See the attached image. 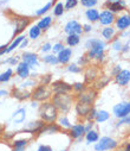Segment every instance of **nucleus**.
Returning a JSON list of instances; mask_svg holds the SVG:
<instances>
[{
    "label": "nucleus",
    "mask_w": 130,
    "mask_h": 151,
    "mask_svg": "<svg viewBox=\"0 0 130 151\" xmlns=\"http://www.w3.org/2000/svg\"><path fill=\"white\" fill-rule=\"evenodd\" d=\"M114 112L115 114L119 118H125L129 113H130V102L126 104V102H122V104H118L117 106L114 107Z\"/></svg>",
    "instance_id": "6"
},
{
    "label": "nucleus",
    "mask_w": 130,
    "mask_h": 151,
    "mask_svg": "<svg viewBox=\"0 0 130 151\" xmlns=\"http://www.w3.org/2000/svg\"><path fill=\"white\" fill-rule=\"evenodd\" d=\"M82 1H83V3H84V1H86V0H82Z\"/></svg>",
    "instance_id": "54"
},
{
    "label": "nucleus",
    "mask_w": 130,
    "mask_h": 151,
    "mask_svg": "<svg viewBox=\"0 0 130 151\" xmlns=\"http://www.w3.org/2000/svg\"><path fill=\"white\" fill-rule=\"evenodd\" d=\"M95 99H96V92L92 89H83L79 93V101L92 104Z\"/></svg>",
    "instance_id": "7"
},
{
    "label": "nucleus",
    "mask_w": 130,
    "mask_h": 151,
    "mask_svg": "<svg viewBox=\"0 0 130 151\" xmlns=\"http://www.w3.org/2000/svg\"><path fill=\"white\" fill-rule=\"evenodd\" d=\"M69 70L72 71V73H79V71H80V68H78L76 64H71V65L69 67Z\"/></svg>",
    "instance_id": "40"
},
{
    "label": "nucleus",
    "mask_w": 130,
    "mask_h": 151,
    "mask_svg": "<svg viewBox=\"0 0 130 151\" xmlns=\"http://www.w3.org/2000/svg\"><path fill=\"white\" fill-rule=\"evenodd\" d=\"M86 48H90L89 56L90 57H96L98 60L103 58V49H104V43L99 40H91L86 44Z\"/></svg>",
    "instance_id": "3"
},
{
    "label": "nucleus",
    "mask_w": 130,
    "mask_h": 151,
    "mask_svg": "<svg viewBox=\"0 0 130 151\" xmlns=\"http://www.w3.org/2000/svg\"><path fill=\"white\" fill-rule=\"evenodd\" d=\"M63 151H65V150H63Z\"/></svg>",
    "instance_id": "55"
},
{
    "label": "nucleus",
    "mask_w": 130,
    "mask_h": 151,
    "mask_svg": "<svg viewBox=\"0 0 130 151\" xmlns=\"http://www.w3.org/2000/svg\"><path fill=\"white\" fill-rule=\"evenodd\" d=\"M97 76V70L95 68H89L85 73V81L86 82H91L96 79Z\"/></svg>",
    "instance_id": "19"
},
{
    "label": "nucleus",
    "mask_w": 130,
    "mask_h": 151,
    "mask_svg": "<svg viewBox=\"0 0 130 151\" xmlns=\"http://www.w3.org/2000/svg\"><path fill=\"white\" fill-rule=\"evenodd\" d=\"M64 7H65V6H63V4H62V3L57 4V5H56V7H55V11H53L55 16H57V17L62 16V14H63V12H64Z\"/></svg>",
    "instance_id": "32"
},
{
    "label": "nucleus",
    "mask_w": 130,
    "mask_h": 151,
    "mask_svg": "<svg viewBox=\"0 0 130 151\" xmlns=\"http://www.w3.org/2000/svg\"><path fill=\"white\" fill-rule=\"evenodd\" d=\"M23 62H25L26 64H28V67H33L37 65V55L32 54V52H25L23 55Z\"/></svg>",
    "instance_id": "13"
},
{
    "label": "nucleus",
    "mask_w": 130,
    "mask_h": 151,
    "mask_svg": "<svg viewBox=\"0 0 130 151\" xmlns=\"http://www.w3.org/2000/svg\"><path fill=\"white\" fill-rule=\"evenodd\" d=\"M53 105L57 107V109H60L62 112L66 113L72 105V96L67 93L56 94L53 96Z\"/></svg>",
    "instance_id": "1"
},
{
    "label": "nucleus",
    "mask_w": 130,
    "mask_h": 151,
    "mask_svg": "<svg viewBox=\"0 0 130 151\" xmlns=\"http://www.w3.org/2000/svg\"><path fill=\"white\" fill-rule=\"evenodd\" d=\"M51 22H52L51 17H45V18H43V19L38 23V27H39L40 30H46V29L51 25Z\"/></svg>",
    "instance_id": "22"
},
{
    "label": "nucleus",
    "mask_w": 130,
    "mask_h": 151,
    "mask_svg": "<svg viewBox=\"0 0 130 151\" xmlns=\"http://www.w3.org/2000/svg\"><path fill=\"white\" fill-rule=\"evenodd\" d=\"M50 7H51V3H49V4H46V5H45L44 7H43L41 10H39V11H37V12H36V14H37V16H41V14H44L45 12H48V11H49V9H50Z\"/></svg>",
    "instance_id": "34"
},
{
    "label": "nucleus",
    "mask_w": 130,
    "mask_h": 151,
    "mask_svg": "<svg viewBox=\"0 0 130 151\" xmlns=\"http://www.w3.org/2000/svg\"><path fill=\"white\" fill-rule=\"evenodd\" d=\"M73 89H75V91H78V92H79V91H83V89H84V85H83V83H76V85L73 86Z\"/></svg>",
    "instance_id": "43"
},
{
    "label": "nucleus",
    "mask_w": 130,
    "mask_h": 151,
    "mask_svg": "<svg viewBox=\"0 0 130 151\" xmlns=\"http://www.w3.org/2000/svg\"><path fill=\"white\" fill-rule=\"evenodd\" d=\"M26 144H27V140H26V139H21V140H16V142L13 143L14 147H24V146H25Z\"/></svg>",
    "instance_id": "36"
},
{
    "label": "nucleus",
    "mask_w": 130,
    "mask_h": 151,
    "mask_svg": "<svg viewBox=\"0 0 130 151\" xmlns=\"http://www.w3.org/2000/svg\"><path fill=\"white\" fill-rule=\"evenodd\" d=\"M108 82H109V79H108V78H105L104 81H101V80H99V81L96 83V88H102V87H104Z\"/></svg>",
    "instance_id": "38"
},
{
    "label": "nucleus",
    "mask_w": 130,
    "mask_h": 151,
    "mask_svg": "<svg viewBox=\"0 0 130 151\" xmlns=\"http://www.w3.org/2000/svg\"><path fill=\"white\" fill-rule=\"evenodd\" d=\"M130 81V71L129 70H122L116 75V82L119 86H125Z\"/></svg>",
    "instance_id": "11"
},
{
    "label": "nucleus",
    "mask_w": 130,
    "mask_h": 151,
    "mask_svg": "<svg viewBox=\"0 0 130 151\" xmlns=\"http://www.w3.org/2000/svg\"><path fill=\"white\" fill-rule=\"evenodd\" d=\"M44 61H45L46 63H50V64H56L57 62H59V61H58V57H56V56H53V55L45 56V57H44Z\"/></svg>",
    "instance_id": "33"
},
{
    "label": "nucleus",
    "mask_w": 130,
    "mask_h": 151,
    "mask_svg": "<svg viewBox=\"0 0 130 151\" xmlns=\"http://www.w3.org/2000/svg\"><path fill=\"white\" fill-rule=\"evenodd\" d=\"M33 99L34 100H38V101H41V100H45L50 96V91L48 89V87L45 85H43V86H39L32 94Z\"/></svg>",
    "instance_id": "5"
},
{
    "label": "nucleus",
    "mask_w": 130,
    "mask_h": 151,
    "mask_svg": "<svg viewBox=\"0 0 130 151\" xmlns=\"http://www.w3.org/2000/svg\"><path fill=\"white\" fill-rule=\"evenodd\" d=\"M39 35H40V29L38 27V25L37 26H32L31 30H30V37L31 38L32 40H37L39 37Z\"/></svg>",
    "instance_id": "29"
},
{
    "label": "nucleus",
    "mask_w": 130,
    "mask_h": 151,
    "mask_svg": "<svg viewBox=\"0 0 130 151\" xmlns=\"http://www.w3.org/2000/svg\"><path fill=\"white\" fill-rule=\"evenodd\" d=\"M24 40H25V37H24V36H19L18 38H16V40L12 42V44H11L10 47H7V52L12 51V50H13L16 47H18V45H19V44H20V43L24 41Z\"/></svg>",
    "instance_id": "26"
},
{
    "label": "nucleus",
    "mask_w": 130,
    "mask_h": 151,
    "mask_svg": "<svg viewBox=\"0 0 130 151\" xmlns=\"http://www.w3.org/2000/svg\"><path fill=\"white\" fill-rule=\"evenodd\" d=\"M13 95H14L16 98H18V99H26V98L30 96V92L24 91V87H21V88L14 89V91H13Z\"/></svg>",
    "instance_id": "21"
},
{
    "label": "nucleus",
    "mask_w": 130,
    "mask_h": 151,
    "mask_svg": "<svg viewBox=\"0 0 130 151\" xmlns=\"http://www.w3.org/2000/svg\"><path fill=\"white\" fill-rule=\"evenodd\" d=\"M102 35H103L104 38L110 40V38H112V36L115 35V30H114L112 27H105V29L102 31Z\"/></svg>",
    "instance_id": "27"
},
{
    "label": "nucleus",
    "mask_w": 130,
    "mask_h": 151,
    "mask_svg": "<svg viewBox=\"0 0 130 151\" xmlns=\"http://www.w3.org/2000/svg\"><path fill=\"white\" fill-rule=\"evenodd\" d=\"M51 49V44L50 43H45L44 45H43V48H41V51L43 52H46V51H49Z\"/></svg>",
    "instance_id": "42"
},
{
    "label": "nucleus",
    "mask_w": 130,
    "mask_h": 151,
    "mask_svg": "<svg viewBox=\"0 0 130 151\" xmlns=\"http://www.w3.org/2000/svg\"><path fill=\"white\" fill-rule=\"evenodd\" d=\"M86 140H88L89 143L97 142L98 140V133L96 131H89L88 133H86Z\"/></svg>",
    "instance_id": "28"
},
{
    "label": "nucleus",
    "mask_w": 130,
    "mask_h": 151,
    "mask_svg": "<svg viewBox=\"0 0 130 151\" xmlns=\"http://www.w3.org/2000/svg\"><path fill=\"white\" fill-rule=\"evenodd\" d=\"M108 118H109V113L107 111H99L96 113V120L98 123H103V122L108 120Z\"/></svg>",
    "instance_id": "25"
},
{
    "label": "nucleus",
    "mask_w": 130,
    "mask_h": 151,
    "mask_svg": "<svg viewBox=\"0 0 130 151\" xmlns=\"http://www.w3.org/2000/svg\"><path fill=\"white\" fill-rule=\"evenodd\" d=\"M9 62H11V63H17V58H12V60H9Z\"/></svg>",
    "instance_id": "50"
},
{
    "label": "nucleus",
    "mask_w": 130,
    "mask_h": 151,
    "mask_svg": "<svg viewBox=\"0 0 130 151\" xmlns=\"http://www.w3.org/2000/svg\"><path fill=\"white\" fill-rule=\"evenodd\" d=\"M77 6V0H66V4H65V9L71 10L72 7Z\"/></svg>",
    "instance_id": "35"
},
{
    "label": "nucleus",
    "mask_w": 130,
    "mask_h": 151,
    "mask_svg": "<svg viewBox=\"0 0 130 151\" xmlns=\"http://www.w3.org/2000/svg\"><path fill=\"white\" fill-rule=\"evenodd\" d=\"M99 20H101V24L103 25H109L114 22V14L110 12V11H104L99 14Z\"/></svg>",
    "instance_id": "14"
},
{
    "label": "nucleus",
    "mask_w": 130,
    "mask_h": 151,
    "mask_svg": "<svg viewBox=\"0 0 130 151\" xmlns=\"http://www.w3.org/2000/svg\"><path fill=\"white\" fill-rule=\"evenodd\" d=\"M23 150H24L23 147H14V150H13V151H23Z\"/></svg>",
    "instance_id": "51"
},
{
    "label": "nucleus",
    "mask_w": 130,
    "mask_h": 151,
    "mask_svg": "<svg viewBox=\"0 0 130 151\" xmlns=\"http://www.w3.org/2000/svg\"><path fill=\"white\" fill-rule=\"evenodd\" d=\"M4 94H7V92L6 91H1V92H0V95H4Z\"/></svg>",
    "instance_id": "52"
},
{
    "label": "nucleus",
    "mask_w": 130,
    "mask_h": 151,
    "mask_svg": "<svg viewBox=\"0 0 130 151\" xmlns=\"http://www.w3.org/2000/svg\"><path fill=\"white\" fill-rule=\"evenodd\" d=\"M63 44H60V43H58V44H56L55 47H53V52H60L62 50H63Z\"/></svg>",
    "instance_id": "39"
},
{
    "label": "nucleus",
    "mask_w": 130,
    "mask_h": 151,
    "mask_svg": "<svg viewBox=\"0 0 130 151\" xmlns=\"http://www.w3.org/2000/svg\"><path fill=\"white\" fill-rule=\"evenodd\" d=\"M12 76V69H7L5 73H3L1 75H0V82H6L11 79Z\"/></svg>",
    "instance_id": "30"
},
{
    "label": "nucleus",
    "mask_w": 130,
    "mask_h": 151,
    "mask_svg": "<svg viewBox=\"0 0 130 151\" xmlns=\"http://www.w3.org/2000/svg\"><path fill=\"white\" fill-rule=\"evenodd\" d=\"M85 129L83 125H75L71 127V137L72 138H79L83 136Z\"/></svg>",
    "instance_id": "17"
},
{
    "label": "nucleus",
    "mask_w": 130,
    "mask_h": 151,
    "mask_svg": "<svg viewBox=\"0 0 130 151\" xmlns=\"http://www.w3.org/2000/svg\"><path fill=\"white\" fill-rule=\"evenodd\" d=\"M108 6H109V10H111L114 12H118V11H122L123 10L124 3L122 1V0H119V1H110Z\"/></svg>",
    "instance_id": "18"
},
{
    "label": "nucleus",
    "mask_w": 130,
    "mask_h": 151,
    "mask_svg": "<svg viewBox=\"0 0 130 151\" xmlns=\"http://www.w3.org/2000/svg\"><path fill=\"white\" fill-rule=\"evenodd\" d=\"M86 17L90 22H96L99 19V13L96 10H88L86 11Z\"/></svg>",
    "instance_id": "24"
},
{
    "label": "nucleus",
    "mask_w": 130,
    "mask_h": 151,
    "mask_svg": "<svg viewBox=\"0 0 130 151\" xmlns=\"http://www.w3.org/2000/svg\"><path fill=\"white\" fill-rule=\"evenodd\" d=\"M122 124H130V117L124 118L123 120H121L119 123H117V125H122Z\"/></svg>",
    "instance_id": "45"
},
{
    "label": "nucleus",
    "mask_w": 130,
    "mask_h": 151,
    "mask_svg": "<svg viewBox=\"0 0 130 151\" xmlns=\"http://www.w3.org/2000/svg\"><path fill=\"white\" fill-rule=\"evenodd\" d=\"M117 146V142L109 138V137H103L101 138V140L96 144L95 149L97 151H107V150H111V149H115Z\"/></svg>",
    "instance_id": "4"
},
{
    "label": "nucleus",
    "mask_w": 130,
    "mask_h": 151,
    "mask_svg": "<svg viewBox=\"0 0 130 151\" xmlns=\"http://www.w3.org/2000/svg\"><path fill=\"white\" fill-rule=\"evenodd\" d=\"M59 131V126H57L56 124H50L48 126H44L40 131L39 133H53V132H57Z\"/></svg>",
    "instance_id": "20"
},
{
    "label": "nucleus",
    "mask_w": 130,
    "mask_h": 151,
    "mask_svg": "<svg viewBox=\"0 0 130 151\" xmlns=\"http://www.w3.org/2000/svg\"><path fill=\"white\" fill-rule=\"evenodd\" d=\"M92 107H91V104L89 102H84V101H79L77 105H76V111L79 116H88L89 113L91 112Z\"/></svg>",
    "instance_id": "9"
},
{
    "label": "nucleus",
    "mask_w": 130,
    "mask_h": 151,
    "mask_svg": "<svg viewBox=\"0 0 130 151\" xmlns=\"http://www.w3.org/2000/svg\"><path fill=\"white\" fill-rule=\"evenodd\" d=\"M114 48H115L116 50H119V49H121V43H119V42H116V43L114 44Z\"/></svg>",
    "instance_id": "46"
},
{
    "label": "nucleus",
    "mask_w": 130,
    "mask_h": 151,
    "mask_svg": "<svg viewBox=\"0 0 130 151\" xmlns=\"http://www.w3.org/2000/svg\"><path fill=\"white\" fill-rule=\"evenodd\" d=\"M40 117L43 120L52 123L57 119V107L53 105V102H46L40 107Z\"/></svg>",
    "instance_id": "2"
},
{
    "label": "nucleus",
    "mask_w": 130,
    "mask_h": 151,
    "mask_svg": "<svg viewBox=\"0 0 130 151\" xmlns=\"http://www.w3.org/2000/svg\"><path fill=\"white\" fill-rule=\"evenodd\" d=\"M26 44H27V41H25V40H24V41L21 42V44H20V48H24Z\"/></svg>",
    "instance_id": "48"
},
{
    "label": "nucleus",
    "mask_w": 130,
    "mask_h": 151,
    "mask_svg": "<svg viewBox=\"0 0 130 151\" xmlns=\"http://www.w3.org/2000/svg\"><path fill=\"white\" fill-rule=\"evenodd\" d=\"M110 1H119V0H110Z\"/></svg>",
    "instance_id": "53"
},
{
    "label": "nucleus",
    "mask_w": 130,
    "mask_h": 151,
    "mask_svg": "<svg viewBox=\"0 0 130 151\" xmlns=\"http://www.w3.org/2000/svg\"><path fill=\"white\" fill-rule=\"evenodd\" d=\"M66 42H67V44H69L70 47H75V45H77V44L79 43V35H76V33L70 35V36L67 37Z\"/></svg>",
    "instance_id": "23"
},
{
    "label": "nucleus",
    "mask_w": 130,
    "mask_h": 151,
    "mask_svg": "<svg viewBox=\"0 0 130 151\" xmlns=\"http://www.w3.org/2000/svg\"><path fill=\"white\" fill-rule=\"evenodd\" d=\"M71 57V49H63L58 55V61L60 63H67Z\"/></svg>",
    "instance_id": "16"
},
{
    "label": "nucleus",
    "mask_w": 130,
    "mask_h": 151,
    "mask_svg": "<svg viewBox=\"0 0 130 151\" xmlns=\"http://www.w3.org/2000/svg\"><path fill=\"white\" fill-rule=\"evenodd\" d=\"M38 151H52V149H51L50 146H48V145H41V146L38 149Z\"/></svg>",
    "instance_id": "44"
},
{
    "label": "nucleus",
    "mask_w": 130,
    "mask_h": 151,
    "mask_svg": "<svg viewBox=\"0 0 130 151\" xmlns=\"http://www.w3.org/2000/svg\"><path fill=\"white\" fill-rule=\"evenodd\" d=\"M90 30H91V26H90V25H84V31L88 32V31H90Z\"/></svg>",
    "instance_id": "47"
},
{
    "label": "nucleus",
    "mask_w": 130,
    "mask_h": 151,
    "mask_svg": "<svg viewBox=\"0 0 130 151\" xmlns=\"http://www.w3.org/2000/svg\"><path fill=\"white\" fill-rule=\"evenodd\" d=\"M96 4H97V0H86V1L83 3V5L86 6V7H91V6L96 5Z\"/></svg>",
    "instance_id": "37"
},
{
    "label": "nucleus",
    "mask_w": 130,
    "mask_h": 151,
    "mask_svg": "<svg viewBox=\"0 0 130 151\" xmlns=\"http://www.w3.org/2000/svg\"><path fill=\"white\" fill-rule=\"evenodd\" d=\"M65 32H67L69 35H73V33L79 35L82 32V25L78 22H76V20H71V22H69L66 24Z\"/></svg>",
    "instance_id": "10"
},
{
    "label": "nucleus",
    "mask_w": 130,
    "mask_h": 151,
    "mask_svg": "<svg viewBox=\"0 0 130 151\" xmlns=\"http://www.w3.org/2000/svg\"><path fill=\"white\" fill-rule=\"evenodd\" d=\"M60 124L63 125V126H65V127H71V125H70V123H69V120L64 117V118H62L60 119Z\"/></svg>",
    "instance_id": "41"
},
{
    "label": "nucleus",
    "mask_w": 130,
    "mask_h": 151,
    "mask_svg": "<svg viewBox=\"0 0 130 151\" xmlns=\"http://www.w3.org/2000/svg\"><path fill=\"white\" fill-rule=\"evenodd\" d=\"M72 88H73L72 86H70V85H67V83H65V82H63V81H56V82H53V85H52V89H53V92H55L56 94L67 93V92H70Z\"/></svg>",
    "instance_id": "8"
},
{
    "label": "nucleus",
    "mask_w": 130,
    "mask_h": 151,
    "mask_svg": "<svg viewBox=\"0 0 130 151\" xmlns=\"http://www.w3.org/2000/svg\"><path fill=\"white\" fill-rule=\"evenodd\" d=\"M17 74L21 79H26L30 74V67L28 64H26L25 62H21L18 64V68H17Z\"/></svg>",
    "instance_id": "12"
},
{
    "label": "nucleus",
    "mask_w": 130,
    "mask_h": 151,
    "mask_svg": "<svg viewBox=\"0 0 130 151\" xmlns=\"http://www.w3.org/2000/svg\"><path fill=\"white\" fill-rule=\"evenodd\" d=\"M116 24H117V27H118L119 30H124V29H126L128 26H130V16L126 14V16H122V17H119V18L117 19Z\"/></svg>",
    "instance_id": "15"
},
{
    "label": "nucleus",
    "mask_w": 130,
    "mask_h": 151,
    "mask_svg": "<svg viewBox=\"0 0 130 151\" xmlns=\"http://www.w3.org/2000/svg\"><path fill=\"white\" fill-rule=\"evenodd\" d=\"M17 22H18V26H17V30H16V32H14L16 35H17V33H19L20 31H23V30L25 29V26L27 25V23H28V22H27V19H23V20L18 19Z\"/></svg>",
    "instance_id": "31"
},
{
    "label": "nucleus",
    "mask_w": 130,
    "mask_h": 151,
    "mask_svg": "<svg viewBox=\"0 0 130 151\" xmlns=\"http://www.w3.org/2000/svg\"><path fill=\"white\" fill-rule=\"evenodd\" d=\"M124 151H130V144H126L125 145V150Z\"/></svg>",
    "instance_id": "49"
}]
</instances>
